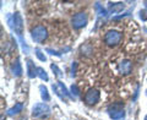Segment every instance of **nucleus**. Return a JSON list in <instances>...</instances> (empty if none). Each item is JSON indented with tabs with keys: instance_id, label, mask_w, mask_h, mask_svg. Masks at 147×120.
I'll return each instance as SVG.
<instances>
[{
	"instance_id": "obj_1",
	"label": "nucleus",
	"mask_w": 147,
	"mask_h": 120,
	"mask_svg": "<svg viewBox=\"0 0 147 120\" xmlns=\"http://www.w3.org/2000/svg\"><path fill=\"white\" fill-rule=\"evenodd\" d=\"M32 114H33L34 118L45 119V118H48V115L50 114V108L45 103H37L33 107Z\"/></svg>"
},
{
	"instance_id": "obj_2",
	"label": "nucleus",
	"mask_w": 147,
	"mask_h": 120,
	"mask_svg": "<svg viewBox=\"0 0 147 120\" xmlns=\"http://www.w3.org/2000/svg\"><path fill=\"white\" fill-rule=\"evenodd\" d=\"M121 40V33L118 31H108L104 36V42L107 45L110 47H114V45H118Z\"/></svg>"
},
{
	"instance_id": "obj_3",
	"label": "nucleus",
	"mask_w": 147,
	"mask_h": 120,
	"mask_svg": "<svg viewBox=\"0 0 147 120\" xmlns=\"http://www.w3.org/2000/svg\"><path fill=\"white\" fill-rule=\"evenodd\" d=\"M123 103H115L109 108V115L113 120H123L125 118V112L123 109Z\"/></svg>"
},
{
	"instance_id": "obj_4",
	"label": "nucleus",
	"mask_w": 147,
	"mask_h": 120,
	"mask_svg": "<svg viewBox=\"0 0 147 120\" xmlns=\"http://www.w3.org/2000/svg\"><path fill=\"white\" fill-rule=\"evenodd\" d=\"M47 36H48L47 30H45L43 26H37L32 30V38H33V40L37 43L44 42V39L47 38Z\"/></svg>"
},
{
	"instance_id": "obj_5",
	"label": "nucleus",
	"mask_w": 147,
	"mask_h": 120,
	"mask_svg": "<svg viewBox=\"0 0 147 120\" xmlns=\"http://www.w3.org/2000/svg\"><path fill=\"white\" fill-rule=\"evenodd\" d=\"M72 26H74V28H82V27H85L87 25V15L84 12H79V13H76L75 16L72 17Z\"/></svg>"
},
{
	"instance_id": "obj_6",
	"label": "nucleus",
	"mask_w": 147,
	"mask_h": 120,
	"mask_svg": "<svg viewBox=\"0 0 147 120\" xmlns=\"http://www.w3.org/2000/svg\"><path fill=\"white\" fill-rule=\"evenodd\" d=\"M99 92L97 90H94V88H91L86 92V94H85V102L88 104V105H93L96 104L99 100Z\"/></svg>"
},
{
	"instance_id": "obj_7",
	"label": "nucleus",
	"mask_w": 147,
	"mask_h": 120,
	"mask_svg": "<svg viewBox=\"0 0 147 120\" xmlns=\"http://www.w3.org/2000/svg\"><path fill=\"white\" fill-rule=\"evenodd\" d=\"M53 90L61 99H66L69 97V92H67V90L65 88V86H64L61 82H57L55 85H53Z\"/></svg>"
},
{
	"instance_id": "obj_8",
	"label": "nucleus",
	"mask_w": 147,
	"mask_h": 120,
	"mask_svg": "<svg viewBox=\"0 0 147 120\" xmlns=\"http://www.w3.org/2000/svg\"><path fill=\"white\" fill-rule=\"evenodd\" d=\"M119 71L123 75H129L132 71V63L130 60H121L119 63Z\"/></svg>"
},
{
	"instance_id": "obj_9",
	"label": "nucleus",
	"mask_w": 147,
	"mask_h": 120,
	"mask_svg": "<svg viewBox=\"0 0 147 120\" xmlns=\"http://www.w3.org/2000/svg\"><path fill=\"white\" fill-rule=\"evenodd\" d=\"M13 30H15V32L17 34H20L22 33V28H24V25H22V17L21 15L18 12H15V15H13Z\"/></svg>"
},
{
	"instance_id": "obj_10",
	"label": "nucleus",
	"mask_w": 147,
	"mask_h": 120,
	"mask_svg": "<svg viewBox=\"0 0 147 120\" xmlns=\"http://www.w3.org/2000/svg\"><path fill=\"white\" fill-rule=\"evenodd\" d=\"M37 69L34 67V64L32 63V60H27V72L31 78H34L37 76Z\"/></svg>"
},
{
	"instance_id": "obj_11",
	"label": "nucleus",
	"mask_w": 147,
	"mask_h": 120,
	"mask_svg": "<svg viewBox=\"0 0 147 120\" xmlns=\"http://www.w3.org/2000/svg\"><path fill=\"white\" fill-rule=\"evenodd\" d=\"M109 9L112 12H120L124 9L123 3H115V4H109Z\"/></svg>"
},
{
	"instance_id": "obj_12",
	"label": "nucleus",
	"mask_w": 147,
	"mask_h": 120,
	"mask_svg": "<svg viewBox=\"0 0 147 120\" xmlns=\"http://www.w3.org/2000/svg\"><path fill=\"white\" fill-rule=\"evenodd\" d=\"M22 110V104L21 103H17V104H15L13 107L11 108V109H9V115H15V114H18Z\"/></svg>"
},
{
	"instance_id": "obj_13",
	"label": "nucleus",
	"mask_w": 147,
	"mask_h": 120,
	"mask_svg": "<svg viewBox=\"0 0 147 120\" xmlns=\"http://www.w3.org/2000/svg\"><path fill=\"white\" fill-rule=\"evenodd\" d=\"M12 71H13V75H15V76H20L21 73H22L21 64L18 63V61H16V63H15V65H13V67H12Z\"/></svg>"
},
{
	"instance_id": "obj_14",
	"label": "nucleus",
	"mask_w": 147,
	"mask_h": 120,
	"mask_svg": "<svg viewBox=\"0 0 147 120\" xmlns=\"http://www.w3.org/2000/svg\"><path fill=\"white\" fill-rule=\"evenodd\" d=\"M39 90H40V96H42V98L45 100V102H48V100L50 99V97H49V94H48V90L45 88L44 86H40Z\"/></svg>"
},
{
	"instance_id": "obj_15",
	"label": "nucleus",
	"mask_w": 147,
	"mask_h": 120,
	"mask_svg": "<svg viewBox=\"0 0 147 120\" xmlns=\"http://www.w3.org/2000/svg\"><path fill=\"white\" fill-rule=\"evenodd\" d=\"M37 76H39L42 80L44 81H48V75H47V72H45L42 67H38L37 69Z\"/></svg>"
},
{
	"instance_id": "obj_16",
	"label": "nucleus",
	"mask_w": 147,
	"mask_h": 120,
	"mask_svg": "<svg viewBox=\"0 0 147 120\" xmlns=\"http://www.w3.org/2000/svg\"><path fill=\"white\" fill-rule=\"evenodd\" d=\"M96 10H97V12L99 13L100 16H105V15H107V11H105V9L102 7V5H100L99 3H96Z\"/></svg>"
},
{
	"instance_id": "obj_17",
	"label": "nucleus",
	"mask_w": 147,
	"mask_h": 120,
	"mask_svg": "<svg viewBox=\"0 0 147 120\" xmlns=\"http://www.w3.org/2000/svg\"><path fill=\"white\" fill-rule=\"evenodd\" d=\"M36 55H37V58H38L40 61H45V60H47L45 55L42 53V50H39V49H36Z\"/></svg>"
},
{
	"instance_id": "obj_18",
	"label": "nucleus",
	"mask_w": 147,
	"mask_h": 120,
	"mask_svg": "<svg viewBox=\"0 0 147 120\" xmlns=\"http://www.w3.org/2000/svg\"><path fill=\"white\" fill-rule=\"evenodd\" d=\"M52 70L55 72V75H57L58 77H61L63 76V73H61V71L60 70H59V69H58V66L57 65H54V64H53V65H52Z\"/></svg>"
},
{
	"instance_id": "obj_19",
	"label": "nucleus",
	"mask_w": 147,
	"mask_h": 120,
	"mask_svg": "<svg viewBox=\"0 0 147 120\" xmlns=\"http://www.w3.org/2000/svg\"><path fill=\"white\" fill-rule=\"evenodd\" d=\"M140 17H141L144 21H146V20H147V11H146V10H141V11H140Z\"/></svg>"
},
{
	"instance_id": "obj_20",
	"label": "nucleus",
	"mask_w": 147,
	"mask_h": 120,
	"mask_svg": "<svg viewBox=\"0 0 147 120\" xmlns=\"http://www.w3.org/2000/svg\"><path fill=\"white\" fill-rule=\"evenodd\" d=\"M71 92H72V93H75V96H79V93H80L79 88H77L76 85H72V86H71Z\"/></svg>"
},
{
	"instance_id": "obj_21",
	"label": "nucleus",
	"mask_w": 147,
	"mask_h": 120,
	"mask_svg": "<svg viewBox=\"0 0 147 120\" xmlns=\"http://www.w3.org/2000/svg\"><path fill=\"white\" fill-rule=\"evenodd\" d=\"M145 6H146V7H147V1H145Z\"/></svg>"
},
{
	"instance_id": "obj_22",
	"label": "nucleus",
	"mask_w": 147,
	"mask_h": 120,
	"mask_svg": "<svg viewBox=\"0 0 147 120\" xmlns=\"http://www.w3.org/2000/svg\"><path fill=\"white\" fill-rule=\"evenodd\" d=\"M145 120H147V115H146V117H145Z\"/></svg>"
},
{
	"instance_id": "obj_23",
	"label": "nucleus",
	"mask_w": 147,
	"mask_h": 120,
	"mask_svg": "<svg viewBox=\"0 0 147 120\" xmlns=\"http://www.w3.org/2000/svg\"><path fill=\"white\" fill-rule=\"evenodd\" d=\"M146 94H147V91H146Z\"/></svg>"
}]
</instances>
